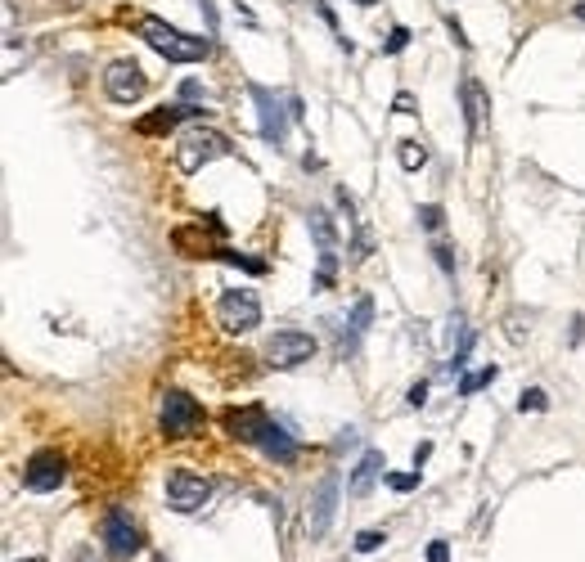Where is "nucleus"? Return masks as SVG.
<instances>
[{"instance_id": "473e14b6", "label": "nucleus", "mask_w": 585, "mask_h": 562, "mask_svg": "<svg viewBox=\"0 0 585 562\" xmlns=\"http://www.w3.org/2000/svg\"><path fill=\"white\" fill-rule=\"evenodd\" d=\"M396 112H419V109H414V100H410V95H396Z\"/></svg>"}, {"instance_id": "ddd939ff", "label": "nucleus", "mask_w": 585, "mask_h": 562, "mask_svg": "<svg viewBox=\"0 0 585 562\" xmlns=\"http://www.w3.org/2000/svg\"><path fill=\"white\" fill-rule=\"evenodd\" d=\"M338 513V477H325L311 495V536H325Z\"/></svg>"}, {"instance_id": "cd10ccee", "label": "nucleus", "mask_w": 585, "mask_h": 562, "mask_svg": "<svg viewBox=\"0 0 585 562\" xmlns=\"http://www.w3.org/2000/svg\"><path fill=\"white\" fill-rule=\"evenodd\" d=\"M433 257H437V266H442L446 275H455V252H451L446 243H437V247H433Z\"/></svg>"}, {"instance_id": "412c9836", "label": "nucleus", "mask_w": 585, "mask_h": 562, "mask_svg": "<svg viewBox=\"0 0 585 562\" xmlns=\"http://www.w3.org/2000/svg\"><path fill=\"white\" fill-rule=\"evenodd\" d=\"M217 261H226V266H239V270H248V275H266V261L239 257V252H230V247H221V252H217Z\"/></svg>"}, {"instance_id": "0eeeda50", "label": "nucleus", "mask_w": 585, "mask_h": 562, "mask_svg": "<svg viewBox=\"0 0 585 562\" xmlns=\"http://www.w3.org/2000/svg\"><path fill=\"white\" fill-rule=\"evenodd\" d=\"M63 477H68V459H63L59 450H36V454L23 463V486H27V490H36V495L59 490V486H63Z\"/></svg>"}, {"instance_id": "f8f14e48", "label": "nucleus", "mask_w": 585, "mask_h": 562, "mask_svg": "<svg viewBox=\"0 0 585 562\" xmlns=\"http://www.w3.org/2000/svg\"><path fill=\"white\" fill-rule=\"evenodd\" d=\"M226 432H230L234 441H243V446H257L261 441V432H266V410L261 405H239V410H226Z\"/></svg>"}, {"instance_id": "7c9ffc66", "label": "nucleus", "mask_w": 585, "mask_h": 562, "mask_svg": "<svg viewBox=\"0 0 585 562\" xmlns=\"http://www.w3.org/2000/svg\"><path fill=\"white\" fill-rule=\"evenodd\" d=\"M405 401H410V405H414V410H419V405H424V401H428V383H414V387H410V396H405Z\"/></svg>"}, {"instance_id": "20e7f679", "label": "nucleus", "mask_w": 585, "mask_h": 562, "mask_svg": "<svg viewBox=\"0 0 585 562\" xmlns=\"http://www.w3.org/2000/svg\"><path fill=\"white\" fill-rule=\"evenodd\" d=\"M316 346L320 342L307 329H275L266 337V364L270 369H297V364H307L316 355Z\"/></svg>"}, {"instance_id": "72a5a7b5", "label": "nucleus", "mask_w": 585, "mask_h": 562, "mask_svg": "<svg viewBox=\"0 0 585 562\" xmlns=\"http://www.w3.org/2000/svg\"><path fill=\"white\" fill-rule=\"evenodd\" d=\"M577 18H581V23H585V0H581V5H577Z\"/></svg>"}, {"instance_id": "4be33fe9", "label": "nucleus", "mask_w": 585, "mask_h": 562, "mask_svg": "<svg viewBox=\"0 0 585 562\" xmlns=\"http://www.w3.org/2000/svg\"><path fill=\"white\" fill-rule=\"evenodd\" d=\"M369 320H374V297H360V302L351 306V334H365Z\"/></svg>"}, {"instance_id": "f704fd0d", "label": "nucleus", "mask_w": 585, "mask_h": 562, "mask_svg": "<svg viewBox=\"0 0 585 562\" xmlns=\"http://www.w3.org/2000/svg\"><path fill=\"white\" fill-rule=\"evenodd\" d=\"M356 5H360V9H369V5H374V0H356Z\"/></svg>"}, {"instance_id": "4468645a", "label": "nucleus", "mask_w": 585, "mask_h": 562, "mask_svg": "<svg viewBox=\"0 0 585 562\" xmlns=\"http://www.w3.org/2000/svg\"><path fill=\"white\" fill-rule=\"evenodd\" d=\"M257 446L266 450L275 463H297V454H302V446H297L279 423H266V432H261V441H257Z\"/></svg>"}, {"instance_id": "c9c22d12", "label": "nucleus", "mask_w": 585, "mask_h": 562, "mask_svg": "<svg viewBox=\"0 0 585 562\" xmlns=\"http://www.w3.org/2000/svg\"><path fill=\"white\" fill-rule=\"evenodd\" d=\"M23 562H45V558H23Z\"/></svg>"}, {"instance_id": "b1692460", "label": "nucleus", "mask_w": 585, "mask_h": 562, "mask_svg": "<svg viewBox=\"0 0 585 562\" xmlns=\"http://www.w3.org/2000/svg\"><path fill=\"white\" fill-rule=\"evenodd\" d=\"M383 540H387V531H360L356 536V554H374Z\"/></svg>"}, {"instance_id": "bb28decb", "label": "nucleus", "mask_w": 585, "mask_h": 562, "mask_svg": "<svg viewBox=\"0 0 585 562\" xmlns=\"http://www.w3.org/2000/svg\"><path fill=\"white\" fill-rule=\"evenodd\" d=\"M387 486L392 490H414L419 486V468L414 472H387Z\"/></svg>"}, {"instance_id": "423d86ee", "label": "nucleus", "mask_w": 585, "mask_h": 562, "mask_svg": "<svg viewBox=\"0 0 585 562\" xmlns=\"http://www.w3.org/2000/svg\"><path fill=\"white\" fill-rule=\"evenodd\" d=\"M208 499H212V481L208 477H199L194 468H171L167 472V504L176 513H199Z\"/></svg>"}, {"instance_id": "6ab92c4d", "label": "nucleus", "mask_w": 585, "mask_h": 562, "mask_svg": "<svg viewBox=\"0 0 585 562\" xmlns=\"http://www.w3.org/2000/svg\"><path fill=\"white\" fill-rule=\"evenodd\" d=\"M396 158H401L405 171H419V167L428 162V149H424L419 140H401V144H396Z\"/></svg>"}, {"instance_id": "a878e982", "label": "nucleus", "mask_w": 585, "mask_h": 562, "mask_svg": "<svg viewBox=\"0 0 585 562\" xmlns=\"http://www.w3.org/2000/svg\"><path fill=\"white\" fill-rule=\"evenodd\" d=\"M550 405V396L541 392V387H531V392H522V401H518V410L527 414V410H545Z\"/></svg>"}, {"instance_id": "9b49d317", "label": "nucleus", "mask_w": 585, "mask_h": 562, "mask_svg": "<svg viewBox=\"0 0 585 562\" xmlns=\"http://www.w3.org/2000/svg\"><path fill=\"white\" fill-rule=\"evenodd\" d=\"M190 117H208V109H199V104H162V109L144 112L140 121H135V131L140 135H167V131H176L180 121H190Z\"/></svg>"}, {"instance_id": "393cba45", "label": "nucleus", "mask_w": 585, "mask_h": 562, "mask_svg": "<svg viewBox=\"0 0 585 562\" xmlns=\"http://www.w3.org/2000/svg\"><path fill=\"white\" fill-rule=\"evenodd\" d=\"M442 221H446V212H442L437 203H424V208H419V225H424V229H442Z\"/></svg>"}, {"instance_id": "39448f33", "label": "nucleus", "mask_w": 585, "mask_h": 562, "mask_svg": "<svg viewBox=\"0 0 585 562\" xmlns=\"http://www.w3.org/2000/svg\"><path fill=\"white\" fill-rule=\"evenodd\" d=\"M217 325L226 334H252L261 325V302L252 288H226L217 302Z\"/></svg>"}, {"instance_id": "9d476101", "label": "nucleus", "mask_w": 585, "mask_h": 562, "mask_svg": "<svg viewBox=\"0 0 585 562\" xmlns=\"http://www.w3.org/2000/svg\"><path fill=\"white\" fill-rule=\"evenodd\" d=\"M252 100H257V112H261V140L279 149L284 144V112L293 117V109H284V100L270 86H252Z\"/></svg>"}, {"instance_id": "7ed1b4c3", "label": "nucleus", "mask_w": 585, "mask_h": 562, "mask_svg": "<svg viewBox=\"0 0 585 562\" xmlns=\"http://www.w3.org/2000/svg\"><path fill=\"white\" fill-rule=\"evenodd\" d=\"M158 428H162V437H171V441L199 437V428H203V405H199L190 392H167V396H162V410H158Z\"/></svg>"}, {"instance_id": "6e6552de", "label": "nucleus", "mask_w": 585, "mask_h": 562, "mask_svg": "<svg viewBox=\"0 0 585 562\" xmlns=\"http://www.w3.org/2000/svg\"><path fill=\"white\" fill-rule=\"evenodd\" d=\"M104 91H109L113 104H135V100H144V91H149L144 68H140L135 59H113L109 73H104Z\"/></svg>"}, {"instance_id": "f03ea898", "label": "nucleus", "mask_w": 585, "mask_h": 562, "mask_svg": "<svg viewBox=\"0 0 585 562\" xmlns=\"http://www.w3.org/2000/svg\"><path fill=\"white\" fill-rule=\"evenodd\" d=\"M226 153H230V140H226L221 131L190 126V131L180 135V144H176V167H180L185 176H194V171H203L208 162H217V158H226Z\"/></svg>"}, {"instance_id": "f257e3e1", "label": "nucleus", "mask_w": 585, "mask_h": 562, "mask_svg": "<svg viewBox=\"0 0 585 562\" xmlns=\"http://www.w3.org/2000/svg\"><path fill=\"white\" fill-rule=\"evenodd\" d=\"M135 32H140L167 63H199V59L212 54V41H208V36H185L180 27H171V23L158 18V14H144V18L135 23Z\"/></svg>"}, {"instance_id": "2eb2a0df", "label": "nucleus", "mask_w": 585, "mask_h": 562, "mask_svg": "<svg viewBox=\"0 0 585 562\" xmlns=\"http://www.w3.org/2000/svg\"><path fill=\"white\" fill-rule=\"evenodd\" d=\"M307 229H311V238H316L320 257H338V229H334V221H329V212H325V208H311Z\"/></svg>"}, {"instance_id": "c85d7f7f", "label": "nucleus", "mask_w": 585, "mask_h": 562, "mask_svg": "<svg viewBox=\"0 0 585 562\" xmlns=\"http://www.w3.org/2000/svg\"><path fill=\"white\" fill-rule=\"evenodd\" d=\"M180 100H185V104L203 100V86H199V82H180Z\"/></svg>"}, {"instance_id": "aec40b11", "label": "nucleus", "mask_w": 585, "mask_h": 562, "mask_svg": "<svg viewBox=\"0 0 585 562\" xmlns=\"http://www.w3.org/2000/svg\"><path fill=\"white\" fill-rule=\"evenodd\" d=\"M491 383H495V364H486V369H477V373H464L460 396H473V392H482V387H491Z\"/></svg>"}, {"instance_id": "dca6fc26", "label": "nucleus", "mask_w": 585, "mask_h": 562, "mask_svg": "<svg viewBox=\"0 0 585 562\" xmlns=\"http://www.w3.org/2000/svg\"><path fill=\"white\" fill-rule=\"evenodd\" d=\"M460 95H464V121H468V135H477L482 131V117H486V91L473 82V77H464L460 82Z\"/></svg>"}, {"instance_id": "2f4dec72", "label": "nucleus", "mask_w": 585, "mask_h": 562, "mask_svg": "<svg viewBox=\"0 0 585 562\" xmlns=\"http://www.w3.org/2000/svg\"><path fill=\"white\" fill-rule=\"evenodd\" d=\"M428 454H433V446H428V441H424V446L414 450V468H424V463H428Z\"/></svg>"}, {"instance_id": "1a4fd4ad", "label": "nucleus", "mask_w": 585, "mask_h": 562, "mask_svg": "<svg viewBox=\"0 0 585 562\" xmlns=\"http://www.w3.org/2000/svg\"><path fill=\"white\" fill-rule=\"evenodd\" d=\"M100 536H104V549H109L113 558H135V554H140V527H135V518H131L126 509H109V513H104Z\"/></svg>"}, {"instance_id": "5701e85b", "label": "nucleus", "mask_w": 585, "mask_h": 562, "mask_svg": "<svg viewBox=\"0 0 585 562\" xmlns=\"http://www.w3.org/2000/svg\"><path fill=\"white\" fill-rule=\"evenodd\" d=\"M405 45H410V27H392L387 41H383V54H401Z\"/></svg>"}, {"instance_id": "e433bc0d", "label": "nucleus", "mask_w": 585, "mask_h": 562, "mask_svg": "<svg viewBox=\"0 0 585 562\" xmlns=\"http://www.w3.org/2000/svg\"><path fill=\"white\" fill-rule=\"evenodd\" d=\"M82 562H86V554H82Z\"/></svg>"}, {"instance_id": "a211bd4d", "label": "nucleus", "mask_w": 585, "mask_h": 562, "mask_svg": "<svg viewBox=\"0 0 585 562\" xmlns=\"http://www.w3.org/2000/svg\"><path fill=\"white\" fill-rule=\"evenodd\" d=\"M383 472V454L378 450H369L360 463H356V472H351V495H369V486H374V477Z\"/></svg>"}, {"instance_id": "c756f323", "label": "nucleus", "mask_w": 585, "mask_h": 562, "mask_svg": "<svg viewBox=\"0 0 585 562\" xmlns=\"http://www.w3.org/2000/svg\"><path fill=\"white\" fill-rule=\"evenodd\" d=\"M428 562H451V545H446V540L428 545Z\"/></svg>"}, {"instance_id": "f3484780", "label": "nucleus", "mask_w": 585, "mask_h": 562, "mask_svg": "<svg viewBox=\"0 0 585 562\" xmlns=\"http://www.w3.org/2000/svg\"><path fill=\"white\" fill-rule=\"evenodd\" d=\"M171 243H176V247H180L185 257H217V252H221V247H212V243L203 238V225H199V229L180 225V229L171 234Z\"/></svg>"}]
</instances>
